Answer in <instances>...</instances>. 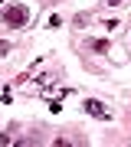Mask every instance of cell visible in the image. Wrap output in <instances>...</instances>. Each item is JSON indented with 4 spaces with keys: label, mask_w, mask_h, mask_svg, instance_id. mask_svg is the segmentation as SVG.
Instances as JSON below:
<instances>
[{
    "label": "cell",
    "mask_w": 131,
    "mask_h": 147,
    "mask_svg": "<svg viewBox=\"0 0 131 147\" xmlns=\"http://www.w3.org/2000/svg\"><path fill=\"white\" fill-rule=\"evenodd\" d=\"M30 23V10L23 3H7L3 7V26L7 30H23Z\"/></svg>",
    "instance_id": "obj_1"
},
{
    "label": "cell",
    "mask_w": 131,
    "mask_h": 147,
    "mask_svg": "<svg viewBox=\"0 0 131 147\" xmlns=\"http://www.w3.org/2000/svg\"><path fill=\"white\" fill-rule=\"evenodd\" d=\"M85 115H95V118H111V111L102 105V101H95V98H89L85 101Z\"/></svg>",
    "instance_id": "obj_2"
},
{
    "label": "cell",
    "mask_w": 131,
    "mask_h": 147,
    "mask_svg": "<svg viewBox=\"0 0 131 147\" xmlns=\"http://www.w3.org/2000/svg\"><path fill=\"white\" fill-rule=\"evenodd\" d=\"M89 49H92V53H98V56H105V53L111 49V42H108V39H92V46H89Z\"/></svg>",
    "instance_id": "obj_3"
},
{
    "label": "cell",
    "mask_w": 131,
    "mask_h": 147,
    "mask_svg": "<svg viewBox=\"0 0 131 147\" xmlns=\"http://www.w3.org/2000/svg\"><path fill=\"white\" fill-rule=\"evenodd\" d=\"M13 137H16V124H10V127H7L3 134H0V147H7V144L13 141Z\"/></svg>",
    "instance_id": "obj_4"
},
{
    "label": "cell",
    "mask_w": 131,
    "mask_h": 147,
    "mask_svg": "<svg viewBox=\"0 0 131 147\" xmlns=\"http://www.w3.org/2000/svg\"><path fill=\"white\" fill-rule=\"evenodd\" d=\"M79 141H75V137H56V144H52V147H75Z\"/></svg>",
    "instance_id": "obj_5"
},
{
    "label": "cell",
    "mask_w": 131,
    "mask_h": 147,
    "mask_svg": "<svg viewBox=\"0 0 131 147\" xmlns=\"http://www.w3.org/2000/svg\"><path fill=\"white\" fill-rule=\"evenodd\" d=\"M75 26H79V30L89 26V13H75Z\"/></svg>",
    "instance_id": "obj_6"
},
{
    "label": "cell",
    "mask_w": 131,
    "mask_h": 147,
    "mask_svg": "<svg viewBox=\"0 0 131 147\" xmlns=\"http://www.w3.org/2000/svg\"><path fill=\"white\" fill-rule=\"evenodd\" d=\"M46 26H49V30H59V26H62V16H56V13H52V16H49V23H46Z\"/></svg>",
    "instance_id": "obj_7"
},
{
    "label": "cell",
    "mask_w": 131,
    "mask_h": 147,
    "mask_svg": "<svg viewBox=\"0 0 131 147\" xmlns=\"http://www.w3.org/2000/svg\"><path fill=\"white\" fill-rule=\"evenodd\" d=\"M49 111H52V115H59V111H62V101H59V98L49 101Z\"/></svg>",
    "instance_id": "obj_8"
},
{
    "label": "cell",
    "mask_w": 131,
    "mask_h": 147,
    "mask_svg": "<svg viewBox=\"0 0 131 147\" xmlns=\"http://www.w3.org/2000/svg\"><path fill=\"white\" fill-rule=\"evenodd\" d=\"M10 49H13L10 42H7V39H0V56H7V53H10Z\"/></svg>",
    "instance_id": "obj_9"
},
{
    "label": "cell",
    "mask_w": 131,
    "mask_h": 147,
    "mask_svg": "<svg viewBox=\"0 0 131 147\" xmlns=\"http://www.w3.org/2000/svg\"><path fill=\"white\" fill-rule=\"evenodd\" d=\"M105 3H111V7H115V3H121V0H105Z\"/></svg>",
    "instance_id": "obj_10"
},
{
    "label": "cell",
    "mask_w": 131,
    "mask_h": 147,
    "mask_svg": "<svg viewBox=\"0 0 131 147\" xmlns=\"http://www.w3.org/2000/svg\"><path fill=\"white\" fill-rule=\"evenodd\" d=\"M0 7H3V0H0Z\"/></svg>",
    "instance_id": "obj_11"
}]
</instances>
